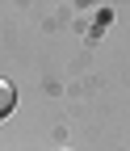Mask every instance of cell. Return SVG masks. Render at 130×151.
Segmentation results:
<instances>
[{"instance_id":"cell-1","label":"cell","mask_w":130,"mask_h":151,"mask_svg":"<svg viewBox=\"0 0 130 151\" xmlns=\"http://www.w3.org/2000/svg\"><path fill=\"white\" fill-rule=\"evenodd\" d=\"M13 105H17V92H13V84L9 80H0V122L13 113Z\"/></svg>"}]
</instances>
